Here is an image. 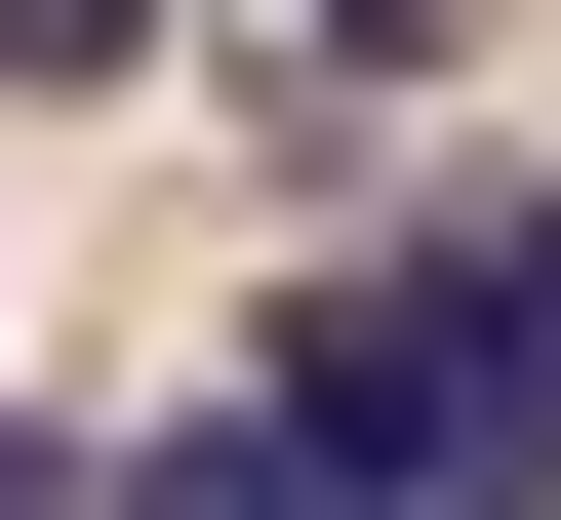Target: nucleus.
I'll list each match as a JSON object with an SVG mask.
<instances>
[{"mask_svg": "<svg viewBox=\"0 0 561 520\" xmlns=\"http://www.w3.org/2000/svg\"><path fill=\"white\" fill-rule=\"evenodd\" d=\"M241 401L321 440V520H561V401H522V321H481V241H442V200L280 280V321H241Z\"/></svg>", "mask_w": 561, "mask_h": 520, "instance_id": "nucleus-1", "label": "nucleus"}, {"mask_svg": "<svg viewBox=\"0 0 561 520\" xmlns=\"http://www.w3.org/2000/svg\"><path fill=\"white\" fill-rule=\"evenodd\" d=\"M81 520H321V440H280V401H161V440H121Z\"/></svg>", "mask_w": 561, "mask_h": 520, "instance_id": "nucleus-2", "label": "nucleus"}, {"mask_svg": "<svg viewBox=\"0 0 561 520\" xmlns=\"http://www.w3.org/2000/svg\"><path fill=\"white\" fill-rule=\"evenodd\" d=\"M442 241H481V321H522V401H561V161H522V200H442Z\"/></svg>", "mask_w": 561, "mask_h": 520, "instance_id": "nucleus-3", "label": "nucleus"}, {"mask_svg": "<svg viewBox=\"0 0 561 520\" xmlns=\"http://www.w3.org/2000/svg\"><path fill=\"white\" fill-rule=\"evenodd\" d=\"M401 41H442V0H241V81H401Z\"/></svg>", "mask_w": 561, "mask_h": 520, "instance_id": "nucleus-4", "label": "nucleus"}, {"mask_svg": "<svg viewBox=\"0 0 561 520\" xmlns=\"http://www.w3.org/2000/svg\"><path fill=\"white\" fill-rule=\"evenodd\" d=\"M121 41H161V0H0V81H121Z\"/></svg>", "mask_w": 561, "mask_h": 520, "instance_id": "nucleus-5", "label": "nucleus"}]
</instances>
